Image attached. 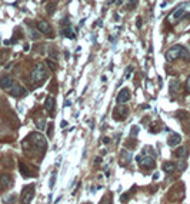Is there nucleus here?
Returning a JSON list of instances; mask_svg holds the SVG:
<instances>
[{
  "instance_id": "1",
  "label": "nucleus",
  "mask_w": 190,
  "mask_h": 204,
  "mask_svg": "<svg viewBox=\"0 0 190 204\" xmlns=\"http://www.w3.org/2000/svg\"><path fill=\"white\" fill-rule=\"evenodd\" d=\"M29 137L32 140L33 146H36V147L39 148V150H42V151H46L47 141H46V139H44V136H42L40 133H32Z\"/></svg>"
},
{
  "instance_id": "2",
  "label": "nucleus",
  "mask_w": 190,
  "mask_h": 204,
  "mask_svg": "<svg viewBox=\"0 0 190 204\" xmlns=\"http://www.w3.org/2000/svg\"><path fill=\"white\" fill-rule=\"evenodd\" d=\"M46 76H47V73H46V67H44V64H43V63H39V64L34 67V70H33L32 80L34 81V83H40Z\"/></svg>"
},
{
  "instance_id": "3",
  "label": "nucleus",
  "mask_w": 190,
  "mask_h": 204,
  "mask_svg": "<svg viewBox=\"0 0 190 204\" xmlns=\"http://www.w3.org/2000/svg\"><path fill=\"white\" fill-rule=\"evenodd\" d=\"M33 195H34V185H26L22 190V203L30 204Z\"/></svg>"
},
{
  "instance_id": "4",
  "label": "nucleus",
  "mask_w": 190,
  "mask_h": 204,
  "mask_svg": "<svg viewBox=\"0 0 190 204\" xmlns=\"http://www.w3.org/2000/svg\"><path fill=\"white\" fill-rule=\"evenodd\" d=\"M181 47L183 46H173L172 49H169V50L166 51V54H164V57H166L167 61H173L176 60V59H179L180 57V53H181Z\"/></svg>"
},
{
  "instance_id": "5",
  "label": "nucleus",
  "mask_w": 190,
  "mask_h": 204,
  "mask_svg": "<svg viewBox=\"0 0 190 204\" xmlns=\"http://www.w3.org/2000/svg\"><path fill=\"white\" fill-rule=\"evenodd\" d=\"M185 14H186V3H183V5H180L179 7H176L174 12L169 16V22H177V20H180Z\"/></svg>"
},
{
  "instance_id": "6",
  "label": "nucleus",
  "mask_w": 190,
  "mask_h": 204,
  "mask_svg": "<svg viewBox=\"0 0 190 204\" xmlns=\"http://www.w3.org/2000/svg\"><path fill=\"white\" fill-rule=\"evenodd\" d=\"M136 160H137V163H139L140 166L143 167V168H153L154 167V160L153 157H149V156H146V157H142V156H137L136 157Z\"/></svg>"
},
{
  "instance_id": "7",
  "label": "nucleus",
  "mask_w": 190,
  "mask_h": 204,
  "mask_svg": "<svg viewBox=\"0 0 190 204\" xmlns=\"http://www.w3.org/2000/svg\"><path fill=\"white\" fill-rule=\"evenodd\" d=\"M10 90V94L12 96H14V97H23V96H26L27 94V92H26V88L23 87V86H20L19 83H13V86L9 88Z\"/></svg>"
},
{
  "instance_id": "8",
  "label": "nucleus",
  "mask_w": 190,
  "mask_h": 204,
  "mask_svg": "<svg viewBox=\"0 0 190 204\" xmlns=\"http://www.w3.org/2000/svg\"><path fill=\"white\" fill-rule=\"evenodd\" d=\"M13 185V178L9 174H2L0 176V190H7Z\"/></svg>"
},
{
  "instance_id": "9",
  "label": "nucleus",
  "mask_w": 190,
  "mask_h": 204,
  "mask_svg": "<svg viewBox=\"0 0 190 204\" xmlns=\"http://www.w3.org/2000/svg\"><path fill=\"white\" fill-rule=\"evenodd\" d=\"M130 100V92L127 90V88H123V90H120L119 92V96H117V103L119 104H123V103L129 102Z\"/></svg>"
},
{
  "instance_id": "10",
  "label": "nucleus",
  "mask_w": 190,
  "mask_h": 204,
  "mask_svg": "<svg viewBox=\"0 0 190 204\" xmlns=\"http://www.w3.org/2000/svg\"><path fill=\"white\" fill-rule=\"evenodd\" d=\"M37 29H39V32L44 33V34H51V27L50 24L44 22V20H40L39 23H37Z\"/></svg>"
},
{
  "instance_id": "11",
  "label": "nucleus",
  "mask_w": 190,
  "mask_h": 204,
  "mask_svg": "<svg viewBox=\"0 0 190 204\" xmlns=\"http://www.w3.org/2000/svg\"><path fill=\"white\" fill-rule=\"evenodd\" d=\"M180 141H181V137L179 134H170L169 139H167V144H169L170 147H174L177 144H180Z\"/></svg>"
},
{
  "instance_id": "12",
  "label": "nucleus",
  "mask_w": 190,
  "mask_h": 204,
  "mask_svg": "<svg viewBox=\"0 0 190 204\" xmlns=\"http://www.w3.org/2000/svg\"><path fill=\"white\" fill-rule=\"evenodd\" d=\"M13 79L12 77H9V76H6V77H3V79L0 80V87L2 88H10L12 86H13Z\"/></svg>"
},
{
  "instance_id": "13",
  "label": "nucleus",
  "mask_w": 190,
  "mask_h": 204,
  "mask_svg": "<svg viewBox=\"0 0 190 204\" xmlns=\"http://www.w3.org/2000/svg\"><path fill=\"white\" fill-rule=\"evenodd\" d=\"M180 92V81L179 80H170V93L176 94Z\"/></svg>"
},
{
  "instance_id": "14",
  "label": "nucleus",
  "mask_w": 190,
  "mask_h": 204,
  "mask_svg": "<svg viewBox=\"0 0 190 204\" xmlns=\"http://www.w3.org/2000/svg\"><path fill=\"white\" fill-rule=\"evenodd\" d=\"M44 109H46L47 111H53V109H55V99L51 97V96H49V97L46 99V102H44Z\"/></svg>"
},
{
  "instance_id": "15",
  "label": "nucleus",
  "mask_w": 190,
  "mask_h": 204,
  "mask_svg": "<svg viewBox=\"0 0 190 204\" xmlns=\"http://www.w3.org/2000/svg\"><path fill=\"white\" fill-rule=\"evenodd\" d=\"M163 170H164L167 174H170V173H173L174 170H176V164H174V163H172V161H167V163H164V164H163Z\"/></svg>"
},
{
  "instance_id": "16",
  "label": "nucleus",
  "mask_w": 190,
  "mask_h": 204,
  "mask_svg": "<svg viewBox=\"0 0 190 204\" xmlns=\"http://www.w3.org/2000/svg\"><path fill=\"white\" fill-rule=\"evenodd\" d=\"M19 168H20V173H22V176H23V177H26V178L32 177V173H29L30 170L26 167V164H24V163H20V164H19Z\"/></svg>"
},
{
  "instance_id": "17",
  "label": "nucleus",
  "mask_w": 190,
  "mask_h": 204,
  "mask_svg": "<svg viewBox=\"0 0 190 204\" xmlns=\"http://www.w3.org/2000/svg\"><path fill=\"white\" fill-rule=\"evenodd\" d=\"M174 156L179 157V158H185L186 156H187V148H186V147H179L176 151H174Z\"/></svg>"
},
{
  "instance_id": "18",
  "label": "nucleus",
  "mask_w": 190,
  "mask_h": 204,
  "mask_svg": "<svg viewBox=\"0 0 190 204\" xmlns=\"http://www.w3.org/2000/svg\"><path fill=\"white\" fill-rule=\"evenodd\" d=\"M63 36L70 37V39H74V34H73V32H72V29H70V24H67V29L63 30Z\"/></svg>"
},
{
  "instance_id": "19",
  "label": "nucleus",
  "mask_w": 190,
  "mask_h": 204,
  "mask_svg": "<svg viewBox=\"0 0 190 204\" xmlns=\"http://www.w3.org/2000/svg\"><path fill=\"white\" fill-rule=\"evenodd\" d=\"M121 158H123V161L127 164V163L132 160V154H130L129 151H123V153H121Z\"/></svg>"
},
{
  "instance_id": "20",
  "label": "nucleus",
  "mask_w": 190,
  "mask_h": 204,
  "mask_svg": "<svg viewBox=\"0 0 190 204\" xmlns=\"http://www.w3.org/2000/svg\"><path fill=\"white\" fill-rule=\"evenodd\" d=\"M3 201H5V204H13L14 201H16V194H12V195H9V197H6Z\"/></svg>"
},
{
  "instance_id": "21",
  "label": "nucleus",
  "mask_w": 190,
  "mask_h": 204,
  "mask_svg": "<svg viewBox=\"0 0 190 204\" xmlns=\"http://www.w3.org/2000/svg\"><path fill=\"white\" fill-rule=\"evenodd\" d=\"M180 57H183V59H185V60H189L190 54H189V51L186 50V47H181V53H180Z\"/></svg>"
},
{
  "instance_id": "22",
  "label": "nucleus",
  "mask_w": 190,
  "mask_h": 204,
  "mask_svg": "<svg viewBox=\"0 0 190 204\" xmlns=\"http://www.w3.org/2000/svg\"><path fill=\"white\" fill-rule=\"evenodd\" d=\"M46 9H47V13H49V14H53V12H55V9H56V3H53V2L49 3Z\"/></svg>"
},
{
  "instance_id": "23",
  "label": "nucleus",
  "mask_w": 190,
  "mask_h": 204,
  "mask_svg": "<svg viewBox=\"0 0 190 204\" xmlns=\"http://www.w3.org/2000/svg\"><path fill=\"white\" fill-rule=\"evenodd\" d=\"M36 124H37V129H39V130H43L44 127H46V121H44V120H37Z\"/></svg>"
},
{
  "instance_id": "24",
  "label": "nucleus",
  "mask_w": 190,
  "mask_h": 204,
  "mask_svg": "<svg viewBox=\"0 0 190 204\" xmlns=\"http://www.w3.org/2000/svg\"><path fill=\"white\" fill-rule=\"evenodd\" d=\"M55 180H56V171H53V174H51V177H50V183H49L50 188H53V187H55Z\"/></svg>"
},
{
  "instance_id": "25",
  "label": "nucleus",
  "mask_w": 190,
  "mask_h": 204,
  "mask_svg": "<svg viewBox=\"0 0 190 204\" xmlns=\"http://www.w3.org/2000/svg\"><path fill=\"white\" fill-rule=\"evenodd\" d=\"M100 204H113L111 203V200H110V197H104V199L100 201Z\"/></svg>"
},
{
  "instance_id": "26",
  "label": "nucleus",
  "mask_w": 190,
  "mask_h": 204,
  "mask_svg": "<svg viewBox=\"0 0 190 204\" xmlns=\"http://www.w3.org/2000/svg\"><path fill=\"white\" fill-rule=\"evenodd\" d=\"M46 63H47V66H49V67H50L51 70H56V67H57V66H56L55 63H53V61H50V60H47Z\"/></svg>"
},
{
  "instance_id": "27",
  "label": "nucleus",
  "mask_w": 190,
  "mask_h": 204,
  "mask_svg": "<svg viewBox=\"0 0 190 204\" xmlns=\"http://www.w3.org/2000/svg\"><path fill=\"white\" fill-rule=\"evenodd\" d=\"M51 131H53V124H49V129H47V136L51 137Z\"/></svg>"
},
{
  "instance_id": "28",
  "label": "nucleus",
  "mask_w": 190,
  "mask_h": 204,
  "mask_svg": "<svg viewBox=\"0 0 190 204\" xmlns=\"http://www.w3.org/2000/svg\"><path fill=\"white\" fill-rule=\"evenodd\" d=\"M129 2H130V5L127 6V9H132V7H133L136 3H137V0H129Z\"/></svg>"
},
{
  "instance_id": "29",
  "label": "nucleus",
  "mask_w": 190,
  "mask_h": 204,
  "mask_svg": "<svg viewBox=\"0 0 190 204\" xmlns=\"http://www.w3.org/2000/svg\"><path fill=\"white\" fill-rule=\"evenodd\" d=\"M137 133H139V129H137V127H133V129H132V137H133V136H137Z\"/></svg>"
},
{
  "instance_id": "30",
  "label": "nucleus",
  "mask_w": 190,
  "mask_h": 204,
  "mask_svg": "<svg viewBox=\"0 0 190 204\" xmlns=\"http://www.w3.org/2000/svg\"><path fill=\"white\" fill-rule=\"evenodd\" d=\"M176 167H179V168H180V170H185V167H186V164H185V163H183V161H180V163H179V164H177V166Z\"/></svg>"
},
{
  "instance_id": "31",
  "label": "nucleus",
  "mask_w": 190,
  "mask_h": 204,
  "mask_svg": "<svg viewBox=\"0 0 190 204\" xmlns=\"http://www.w3.org/2000/svg\"><path fill=\"white\" fill-rule=\"evenodd\" d=\"M127 199H129V195H127V194H123V195H121V201H123V203H125V201H127Z\"/></svg>"
},
{
  "instance_id": "32",
  "label": "nucleus",
  "mask_w": 190,
  "mask_h": 204,
  "mask_svg": "<svg viewBox=\"0 0 190 204\" xmlns=\"http://www.w3.org/2000/svg\"><path fill=\"white\" fill-rule=\"evenodd\" d=\"M186 13H190V2L186 3Z\"/></svg>"
},
{
  "instance_id": "33",
  "label": "nucleus",
  "mask_w": 190,
  "mask_h": 204,
  "mask_svg": "<svg viewBox=\"0 0 190 204\" xmlns=\"http://www.w3.org/2000/svg\"><path fill=\"white\" fill-rule=\"evenodd\" d=\"M186 86H187V90H189V92H190V77H189V79H187V83H186Z\"/></svg>"
},
{
  "instance_id": "34",
  "label": "nucleus",
  "mask_w": 190,
  "mask_h": 204,
  "mask_svg": "<svg viewBox=\"0 0 190 204\" xmlns=\"http://www.w3.org/2000/svg\"><path fill=\"white\" fill-rule=\"evenodd\" d=\"M153 178H154V180H157V178H159V173H154V176H153Z\"/></svg>"
},
{
  "instance_id": "35",
  "label": "nucleus",
  "mask_w": 190,
  "mask_h": 204,
  "mask_svg": "<svg viewBox=\"0 0 190 204\" xmlns=\"http://www.w3.org/2000/svg\"><path fill=\"white\" fill-rule=\"evenodd\" d=\"M70 104H72V103H70V102H69V100H67V102H66V103H65V107H69V106H70Z\"/></svg>"
},
{
  "instance_id": "36",
  "label": "nucleus",
  "mask_w": 190,
  "mask_h": 204,
  "mask_svg": "<svg viewBox=\"0 0 190 204\" xmlns=\"http://www.w3.org/2000/svg\"><path fill=\"white\" fill-rule=\"evenodd\" d=\"M103 141H104V143H109V141H110V140H109V139H107V137H104V139H103Z\"/></svg>"
}]
</instances>
